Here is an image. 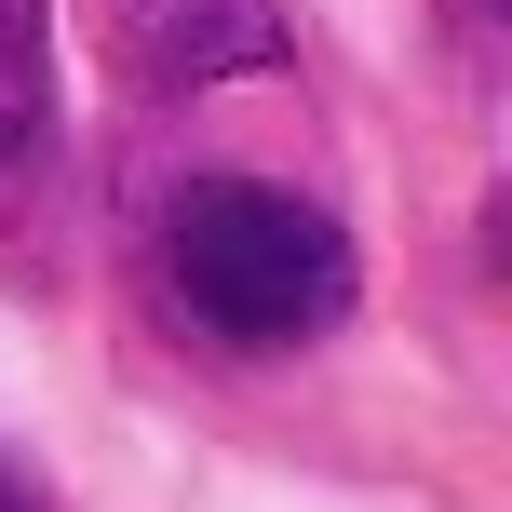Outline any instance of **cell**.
Masks as SVG:
<instances>
[{
	"mask_svg": "<svg viewBox=\"0 0 512 512\" xmlns=\"http://www.w3.org/2000/svg\"><path fill=\"white\" fill-rule=\"evenodd\" d=\"M0 512H41V499H27V486H14V472H0Z\"/></svg>",
	"mask_w": 512,
	"mask_h": 512,
	"instance_id": "obj_4",
	"label": "cell"
},
{
	"mask_svg": "<svg viewBox=\"0 0 512 512\" xmlns=\"http://www.w3.org/2000/svg\"><path fill=\"white\" fill-rule=\"evenodd\" d=\"M68 189V95H54V14L0 0V270L41 283V230Z\"/></svg>",
	"mask_w": 512,
	"mask_h": 512,
	"instance_id": "obj_2",
	"label": "cell"
},
{
	"mask_svg": "<svg viewBox=\"0 0 512 512\" xmlns=\"http://www.w3.org/2000/svg\"><path fill=\"white\" fill-rule=\"evenodd\" d=\"M122 54H135V81H162V95H203V81L283 68L297 27H283V0H122Z\"/></svg>",
	"mask_w": 512,
	"mask_h": 512,
	"instance_id": "obj_3",
	"label": "cell"
},
{
	"mask_svg": "<svg viewBox=\"0 0 512 512\" xmlns=\"http://www.w3.org/2000/svg\"><path fill=\"white\" fill-rule=\"evenodd\" d=\"M162 283H176V310L203 337H230V351H297V337H337L351 324V230H337L324 203H297V189L270 176H189L176 203H162Z\"/></svg>",
	"mask_w": 512,
	"mask_h": 512,
	"instance_id": "obj_1",
	"label": "cell"
}]
</instances>
